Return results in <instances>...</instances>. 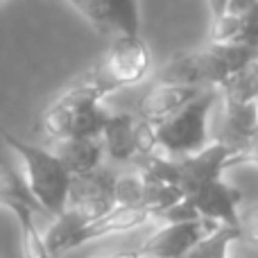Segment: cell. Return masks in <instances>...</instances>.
Returning <instances> with one entry per match:
<instances>
[{
	"instance_id": "cell-1",
	"label": "cell",
	"mask_w": 258,
	"mask_h": 258,
	"mask_svg": "<svg viewBox=\"0 0 258 258\" xmlns=\"http://www.w3.org/2000/svg\"><path fill=\"white\" fill-rule=\"evenodd\" d=\"M258 48L233 43H206L202 48L177 52L159 68V84L192 86V89H220L229 77L256 59Z\"/></svg>"
},
{
	"instance_id": "cell-2",
	"label": "cell",
	"mask_w": 258,
	"mask_h": 258,
	"mask_svg": "<svg viewBox=\"0 0 258 258\" xmlns=\"http://www.w3.org/2000/svg\"><path fill=\"white\" fill-rule=\"evenodd\" d=\"M111 113L102 109L100 93L82 77L80 82L66 89L41 116V127L50 141L66 138H102Z\"/></svg>"
},
{
	"instance_id": "cell-3",
	"label": "cell",
	"mask_w": 258,
	"mask_h": 258,
	"mask_svg": "<svg viewBox=\"0 0 258 258\" xmlns=\"http://www.w3.org/2000/svg\"><path fill=\"white\" fill-rule=\"evenodd\" d=\"M3 138L16 161H21L23 177L30 188L32 197L41 204L48 218H59L68 209V192H71V172L52 154V150L36 147L16 138L3 129Z\"/></svg>"
},
{
	"instance_id": "cell-4",
	"label": "cell",
	"mask_w": 258,
	"mask_h": 258,
	"mask_svg": "<svg viewBox=\"0 0 258 258\" xmlns=\"http://www.w3.org/2000/svg\"><path fill=\"white\" fill-rule=\"evenodd\" d=\"M222 98L218 89H204L197 98H192L183 109L174 116L156 125V138L159 147L168 152V159H183L202 152L211 145V111L215 109L218 100Z\"/></svg>"
},
{
	"instance_id": "cell-5",
	"label": "cell",
	"mask_w": 258,
	"mask_h": 258,
	"mask_svg": "<svg viewBox=\"0 0 258 258\" xmlns=\"http://www.w3.org/2000/svg\"><path fill=\"white\" fill-rule=\"evenodd\" d=\"M150 71V48L141 36L111 41L104 57L84 77L100 98L125 86H134Z\"/></svg>"
},
{
	"instance_id": "cell-6",
	"label": "cell",
	"mask_w": 258,
	"mask_h": 258,
	"mask_svg": "<svg viewBox=\"0 0 258 258\" xmlns=\"http://www.w3.org/2000/svg\"><path fill=\"white\" fill-rule=\"evenodd\" d=\"M86 21L109 39H134L141 36V7L132 0H84L71 3Z\"/></svg>"
},
{
	"instance_id": "cell-7",
	"label": "cell",
	"mask_w": 258,
	"mask_h": 258,
	"mask_svg": "<svg viewBox=\"0 0 258 258\" xmlns=\"http://www.w3.org/2000/svg\"><path fill=\"white\" fill-rule=\"evenodd\" d=\"M177 163L179 177H181V190H188V188L200 186V183L220 181L229 168H233L238 163H249V159L242 152L233 150L224 143L213 141L197 154L177 159Z\"/></svg>"
},
{
	"instance_id": "cell-8",
	"label": "cell",
	"mask_w": 258,
	"mask_h": 258,
	"mask_svg": "<svg viewBox=\"0 0 258 258\" xmlns=\"http://www.w3.org/2000/svg\"><path fill=\"white\" fill-rule=\"evenodd\" d=\"M218 227H222V224L211 222V220L204 218L190 220V222L165 224L152 238H147L138 251H141L143 258H181L200 240L211 236Z\"/></svg>"
},
{
	"instance_id": "cell-9",
	"label": "cell",
	"mask_w": 258,
	"mask_h": 258,
	"mask_svg": "<svg viewBox=\"0 0 258 258\" xmlns=\"http://www.w3.org/2000/svg\"><path fill=\"white\" fill-rule=\"evenodd\" d=\"M186 202L197 211V215L211 222L224 224V227H238L240 229V206L242 192L238 188L229 186L227 181H209L192 186L188 190H183Z\"/></svg>"
},
{
	"instance_id": "cell-10",
	"label": "cell",
	"mask_w": 258,
	"mask_h": 258,
	"mask_svg": "<svg viewBox=\"0 0 258 258\" xmlns=\"http://www.w3.org/2000/svg\"><path fill=\"white\" fill-rule=\"evenodd\" d=\"M113 183H116V174L100 168L95 172L73 177L71 192H68V209H77L89 220V224L95 222L116 206Z\"/></svg>"
},
{
	"instance_id": "cell-11",
	"label": "cell",
	"mask_w": 258,
	"mask_h": 258,
	"mask_svg": "<svg viewBox=\"0 0 258 258\" xmlns=\"http://www.w3.org/2000/svg\"><path fill=\"white\" fill-rule=\"evenodd\" d=\"M0 206L9 209L12 213L30 209L39 215H45V211L41 209V204L32 197L30 188H27L23 170L16 165V156L5 143L3 127H0Z\"/></svg>"
},
{
	"instance_id": "cell-12",
	"label": "cell",
	"mask_w": 258,
	"mask_h": 258,
	"mask_svg": "<svg viewBox=\"0 0 258 258\" xmlns=\"http://www.w3.org/2000/svg\"><path fill=\"white\" fill-rule=\"evenodd\" d=\"M204 89H192V86H172V84H156L152 91H147L136 104V113L141 120L161 125L170 116L183 109L192 98L202 93Z\"/></svg>"
},
{
	"instance_id": "cell-13",
	"label": "cell",
	"mask_w": 258,
	"mask_h": 258,
	"mask_svg": "<svg viewBox=\"0 0 258 258\" xmlns=\"http://www.w3.org/2000/svg\"><path fill=\"white\" fill-rule=\"evenodd\" d=\"M218 143L233 147V150L245 154L249 143L254 141L258 132V102H227L224 100V113H222V125H220Z\"/></svg>"
},
{
	"instance_id": "cell-14",
	"label": "cell",
	"mask_w": 258,
	"mask_h": 258,
	"mask_svg": "<svg viewBox=\"0 0 258 258\" xmlns=\"http://www.w3.org/2000/svg\"><path fill=\"white\" fill-rule=\"evenodd\" d=\"M52 154L63 163L71 177L95 172L102 163L104 145L100 138L86 141V138H66V141H52Z\"/></svg>"
},
{
	"instance_id": "cell-15",
	"label": "cell",
	"mask_w": 258,
	"mask_h": 258,
	"mask_svg": "<svg viewBox=\"0 0 258 258\" xmlns=\"http://www.w3.org/2000/svg\"><path fill=\"white\" fill-rule=\"evenodd\" d=\"M152 215L143 209H125V206H113L107 215L98 218L95 222H91L89 227H84L80 233L75 236V240L71 242V249L82 247L91 240H98L104 236H113V233H125L134 231V229L143 227Z\"/></svg>"
},
{
	"instance_id": "cell-16",
	"label": "cell",
	"mask_w": 258,
	"mask_h": 258,
	"mask_svg": "<svg viewBox=\"0 0 258 258\" xmlns=\"http://www.w3.org/2000/svg\"><path fill=\"white\" fill-rule=\"evenodd\" d=\"M136 116L132 113H111L107 127L102 132L104 154L113 161H134L136 159V145H134V129H136Z\"/></svg>"
},
{
	"instance_id": "cell-17",
	"label": "cell",
	"mask_w": 258,
	"mask_h": 258,
	"mask_svg": "<svg viewBox=\"0 0 258 258\" xmlns=\"http://www.w3.org/2000/svg\"><path fill=\"white\" fill-rule=\"evenodd\" d=\"M218 91L222 93V100H227V102H258V54L242 71L229 77Z\"/></svg>"
},
{
	"instance_id": "cell-18",
	"label": "cell",
	"mask_w": 258,
	"mask_h": 258,
	"mask_svg": "<svg viewBox=\"0 0 258 258\" xmlns=\"http://www.w3.org/2000/svg\"><path fill=\"white\" fill-rule=\"evenodd\" d=\"M242 233L238 227H218L211 236L200 240L186 256L181 258H229V249L236 240H240Z\"/></svg>"
},
{
	"instance_id": "cell-19",
	"label": "cell",
	"mask_w": 258,
	"mask_h": 258,
	"mask_svg": "<svg viewBox=\"0 0 258 258\" xmlns=\"http://www.w3.org/2000/svg\"><path fill=\"white\" fill-rule=\"evenodd\" d=\"M21 227V247H23V258H52L45 245V236L39 231L34 222V211L21 209L18 213H14Z\"/></svg>"
},
{
	"instance_id": "cell-20",
	"label": "cell",
	"mask_w": 258,
	"mask_h": 258,
	"mask_svg": "<svg viewBox=\"0 0 258 258\" xmlns=\"http://www.w3.org/2000/svg\"><path fill=\"white\" fill-rule=\"evenodd\" d=\"M143 200H145V179L136 172L116 174V183H113V202L116 206H125V209H143Z\"/></svg>"
},
{
	"instance_id": "cell-21",
	"label": "cell",
	"mask_w": 258,
	"mask_h": 258,
	"mask_svg": "<svg viewBox=\"0 0 258 258\" xmlns=\"http://www.w3.org/2000/svg\"><path fill=\"white\" fill-rule=\"evenodd\" d=\"M134 145H136V159L156 154V147H159L156 125L145 122V120H141V118H138V120H136V129H134ZM136 159H134V161H136Z\"/></svg>"
},
{
	"instance_id": "cell-22",
	"label": "cell",
	"mask_w": 258,
	"mask_h": 258,
	"mask_svg": "<svg viewBox=\"0 0 258 258\" xmlns=\"http://www.w3.org/2000/svg\"><path fill=\"white\" fill-rule=\"evenodd\" d=\"M240 233L242 238L258 245V206H251L247 213L240 215Z\"/></svg>"
},
{
	"instance_id": "cell-23",
	"label": "cell",
	"mask_w": 258,
	"mask_h": 258,
	"mask_svg": "<svg viewBox=\"0 0 258 258\" xmlns=\"http://www.w3.org/2000/svg\"><path fill=\"white\" fill-rule=\"evenodd\" d=\"M247 159H249V163H258V132L254 136V141L249 143V147H247Z\"/></svg>"
},
{
	"instance_id": "cell-24",
	"label": "cell",
	"mask_w": 258,
	"mask_h": 258,
	"mask_svg": "<svg viewBox=\"0 0 258 258\" xmlns=\"http://www.w3.org/2000/svg\"><path fill=\"white\" fill-rule=\"evenodd\" d=\"M98 258H143L141 251H118V254H109V256H98Z\"/></svg>"
},
{
	"instance_id": "cell-25",
	"label": "cell",
	"mask_w": 258,
	"mask_h": 258,
	"mask_svg": "<svg viewBox=\"0 0 258 258\" xmlns=\"http://www.w3.org/2000/svg\"><path fill=\"white\" fill-rule=\"evenodd\" d=\"M229 258H240V256H229Z\"/></svg>"
}]
</instances>
